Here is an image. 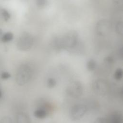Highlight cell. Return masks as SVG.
<instances>
[{
    "mask_svg": "<svg viewBox=\"0 0 123 123\" xmlns=\"http://www.w3.org/2000/svg\"><path fill=\"white\" fill-rule=\"evenodd\" d=\"M123 76V71L121 68H118L114 73V77L117 80H120L122 79Z\"/></svg>",
    "mask_w": 123,
    "mask_h": 123,
    "instance_id": "obj_13",
    "label": "cell"
},
{
    "mask_svg": "<svg viewBox=\"0 0 123 123\" xmlns=\"http://www.w3.org/2000/svg\"><path fill=\"white\" fill-rule=\"evenodd\" d=\"M106 123H123V117L122 114L117 111L111 113L106 118Z\"/></svg>",
    "mask_w": 123,
    "mask_h": 123,
    "instance_id": "obj_8",
    "label": "cell"
},
{
    "mask_svg": "<svg viewBox=\"0 0 123 123\" xmlns=\"http://www.w3.org/2000/svg\"><path fill=\"white\" fill-rule=\"evenodd\" d=\"M0 123H13L12 119L8 116L3 117L0 122Z\"/></svg>",
    "mask_w": 123,
    "mask_h": 123,
    "instance_id": "obj_18",
    "label": "cell"
},
{
    "mask_svg": "<svg viewBox=\"0 0 123 123\" xmlns=\"http://www.w3.org/2000/svg\"><path fill=\"white\" fill-rule=\"evenodd\" d=\"M67 94L74 98H78L83 94V86L79 81H74L70 83L66 90Z\"/></svg>",
    "mask_w": 123,
    "mask_h": 123,
    "instance_id": "obj_4",
    "label": "cell"
},
{
    "mask_svg": "<svg viewBox=\"0 0 123 123\" xmlns=\"http://www.w3.org/2000/svg\"><path fill=\"white\" fill-rule=\"evenodd\" d=\"M13 35L11 32H7L4 34L1 37V41L3 42H7L12 39Z\"/></svg>",
    "mask_w": 123,
    "mask_h": 123,
    "instance_id": "obj_12",
    "label": "cell"
},
{
    "mask_svg": "<svg viewBox=\"0 0 123 123\" xmlns=\"http://www.w3.org/2000/svg\"><path fill=\"white\" fill-rule=\"evenodd\" d=\"M87 107L81 104H75L72 107L70 111V118L73 121L80 120L87 111Z\"/></svg>",
    "mask_w": 123,
    "mask_h": 123,
    "instance_id": "obj_5",
    "label": "cell"
},
{
    "mask_svg": "<svg viewBox=\"0 0 123 123\" xmlns=\"http://www.w3.org/2000/svg\"><path fill=\"white\" fill-rule=\"evenodd\" d=\"M1 14L3 19L5 21H8L10 18V14L9 12L5 9H3L1 10Z\"/></svg>",
    "mask_w": 123,
    "mask_h": 123,
    "instance_id": "obj_16",
    "label": "cell"
},
{
    "mask_svg": "<svg viewBox=\"0 0 123 123\" xmlns=\"http://www.w3.org/2000/svg\"><path fill=\"white\" fill-rule=\"evenodd\" d=\"M104 61L107 63H108V64H112L113 62V58L110 56L106 57L104 59Z\"/></svg>",
    "mask_w": 123,
    "mask_h": 123,
    "instance_id": "obj_21",
    "label": "cell"
},
{
    "mask_svg": "<svg viewBox=\"0 0 123 123\" xmlns=\"http://www.w3.org/2000/svg\"><path fill=\"white\" fill-rule=\"evenodd\" d=\"M96 67V61L93 59H89L87 63H86V68L87 70L89 71H93Z\"/></svg>",
    "mask_w": 123,
    "mask_h": 123,
    "instance_id": "obj_11",
    "label": "cell"
},
{
    "mask_svg": "<svg viewBox=\"0 0 123 123\" xmlns=\"http://www.w3.org/2000/svg\"><path fill=\"white\" fill-rule=\"evenodd\" d=\"M94 123H106V118L103 117H98L95 120Z\"/></svg>",
    "mask_w": 123,
    "mask_h": 123,
    "instance_id": "obj_20",
    "label": "cell"
},
{
    "mask_svg": "<svg viewBox=\"0 0 123 123\" xmlns=\"http://www.w3.org/2000/svg\"><path fill=\"white\" fill-rule=\"evenodd\" d=\"M111 29V24L107 20H99L96 26L97 33L100 36H104L109 34Z\"/></svg>",
    "mask_w": 123,
    "mask_h": 123,
    "instance_id": "obj_7",
    "label": "cell"
},
{
    "mask_svg": "<svg viewBox=\"0 0 123 123\" xmlns=\"http://www.w3.org/2000/svg\"><path fill=\"white\" fill-rule=\"evenodd\" d=\"M1 91L0 90V98L1 97Z\"/></svg>",
    "mask_w": 123,
    "mask_h": 123,
    "instance_id": "obj_23",
    "label": "cell"
},
{
    "mask_svg": "<svg viewBox=\"0 0 123 123\" xmlns=\"http://www.w3.org/2000/svg\"><path fill=\"white\" fill-rule=\"evenodd\" d=\"M47 114L48 112L47 110L43 108H38L34 112V116L38 119H44L47 117Z\"/></svg>",
    "mask_w": 123,
    "mask_h": 123,
    "instance_id": "obj_10",
    "label": "cell"
},
{
    "mask_svg": "<svg viewBox=\"0 0 123 123\" xmlns=\"http://www.w3.org/2000/svg\"><path fill=\"white\" fill-rule=\"evenodd\" d=\"M115 29L116 32L120 35L123 34V23L122 22H119L116 24Z\"/></svg>",
    "mask_w": 123,
    "mask_h": 123,
    "instance_id": "obj_15",
    "label": "cell"
},
{
    "mask_svg": "<svg viewBox=\"0 0 123 123\" xmlns=\"http://www.w3.org/2000/svg\"><path fill=\"white\" fill-rule=\"evenodd\" d=\"M48 1L45 0H38L36 1V5L37 6L40 8L45 7L47 5Z\"/></svg>",
    "mask_w": 123,
    "mask_h": 123,
    "instance_id": "obj_17",
    "label": "cell"
},
{
    "mask_svg": "<svg viewBox=\"0 0 123 123\" xmlns=\"http://www.w3.org/2000/svg\"><path fill=\"white\" fill-rule=\"evenodd\" d=\"M34 38L31 34L27 32H23L17 42V48L22 51L29 49L33 45Z\"/></svg>",
    "mask_w": 123,
    "mask_h": 123,
    "instance_id": "obj_3",
    "label": "cell"
},
{
    "mask_svg": "<svg viewBox=\"0 0 123 123\" xmlns=\"http://www.w3.org/2000/svg\"><path fill=\"white\" fill-rule=\"evenodd\" d=\"M2 35V31L1 29H0V38H1Z\"/></svg>",
    "mask_w": 123,
    "mask_h": 123,
    "instance_id": "obj_22",
    "label": "cell"
},
{
    "mask_svg": "<svg viewBox=\"0 0 123 123\" xmlns=\"http://www.w3.org/2000/svg\"><path fill=\"white\" fill-rule=\"evenodd\" d=\"M56 80L52 77L49 78L47 80V86L49 88H53L56 85Z\"/></svg>",
    "mask_w": 123,
    "mask_h": 123,
    "instance_id": "obj_14",
    "label": "cell"
},
{
    "mask_svg": "<svg viewBox=\"0 0 123 123\" xmlns=\"http://www.w3.org/2000/svg\"><path fill=\"white\" fill-rule=\"evenodd\" d=\"M16 123H30V119L26 113L20 112L16 115Z\"/></svg>",
    "mask_w": 123,
    "mask_h": 123,
    "instance_id": "obj_9",
    "label": "cell"
},
{
    "mask_svg": "<svg viewBox=\"0 0 123 123\" xmlns=\"http://www.w3.org/2000/svg\"><path fill=\"white\" fill-rule=\"evenodd\" d=\"M62 49L76 50L79 46V36L74 30L69 31L63 36H61Z\"/></svg>",
    "mask_w": 123,
    "mask_h": 123,
    "instance_id": "obj_1",
    "label": "cell"
},
{
    "mask_svg": "<svg viewBox=\"0 0 123 123\" xmlns=\"http://www.w3.org/2000/svg\"><path fill=\"white\" fill-rule=\"evenodd\" d=\"M92 89L97 94L105 95L109 90V85L105 80L102 79H98L93 83Z\"/></svg>",
    "mask_w": 123,
    "mask_h": 123,
    "instance_id": "obj_6",
    "label": "cell"
},
{
    "mask_svg": "<svg viewBox=\"0 0 123 123\" xmlns=\"http://www.w3.org/2000/svg\"><path fill=\"white\" fill-rule=\"evenodd\" d=\"M31 67L27 64L21 65L18 68L15 77L16 82L20 86L27 84L31 79L32 76Z\"/></svg>",
    "mask_w": 123,
    "mask_h": 123,
    "instance_id": "obj_2",
    "label": "cell"
},
{
    "mask_svg": "<svg viewBox=\"0 0 123 123\" xmlns=\"http://www.w3.org/2000/svg\"><path fill=\"white\" fill-rule=\"evenodd\" d=\"M11 77V74L7 72H3L0 74V77L2 79H7Z\"/></svg>",
    "mask_w": 123,
    "mask_h": 123,
    "instance_id": "obj_19",
    "label": "cell"
}]
</instances>
